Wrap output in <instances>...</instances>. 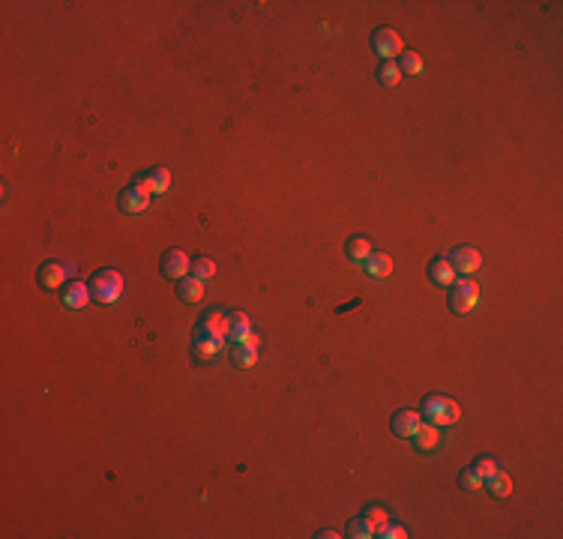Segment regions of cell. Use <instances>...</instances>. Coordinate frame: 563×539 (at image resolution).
I'll return each mask as SVG.
<instances>
[{
  "label": "cell",
  "mask_w": 563,
  "mask_h": 539,
  "mask_svg": "<svg viewBox=\"0 0 563 539\" xmlns=\"http://www.w3.org/2000/svg\"><path fill=\"white\" fill-rule=\"evenodd\" d=\"M123 294V276L117 270H99L93 279H90V297L102 306L117 303Z\"/></svg>",
  "instance_id": "1"
},
{
  "label": "cell",
  "mask_w": 563,
  "mask_h": 539,
  "mask_svg": "<svg viewBox=\"0 0 563 539\" xmlns=\"http://www.w3.org/2000/svg\"><path fill=\"white\" fill-rule=\"evenodd\" d=\"M422 413H426V422H432V426H452L461 417L459 404L446 399V395H428L422 402Z\"/></svg>",
  "instance_id": "2"
},
{
  "label": "cell",
  "mask_w": 563,
  "mask_h": 539,
  "mask_svg": "<svg viewBox=\"0 0 563 539\" xmlns=\"http://www.w3.org/2000/svg\"><path fill=\"white\" fill-rule=\"evenodd\" d=\"M150 189H147L144 180H135L129 189H123L120 192V210L123 213H129V216H138V213H144L147 207H150Z\"/></svg>",
  "instance_id": "3"
},
{
  "label": "cell",
  "mask_w": 563,
  "mask_h": 539,
  "mask_svg": "<svg viewBox=\"0 0 563 539\" xmlns=\"http://www.w3.org/2000/svg\"><path fill=\"white\" fill-rule=\"evenodd\" d=\"M476 300H479V288H476V282L465 279V282H455V285H452V294H450V309H452V312L465 314V312L474 309Z\"/></svg>",
  "instance_id": "4"
},
{
  "label": "cell",
  "mask_w": 563,
  "mask_h": 539,
  "mask_svg": "<svg viewBox=\"0 0 563 539\" xmlns=\"http://www.w3.org/2000/svg\"><path fill=\"white\" fill-rule=\"evenodd\" d=\"M195 339H216V342H225L228 339V318L222 312H207L195 327Z\"/></svg>",
  "instance_id": "5"
},
{
  "label": "cell",
  "mask_w": 563,
  "mask_h": 539,
  "mask_svg": "<svg viewBox=\"0 0 563 539\" xmlns=\"http://www.w3.org/2000/svg\"><path fill=\"white\" fill-rule=\"evenodd\" d=\"M371 48H375L378 57L390 60V57L402 54V36L393 27H380V30H375V36H371Z\"/></svg>",
  "instance_id": "6"
},
{
  "label": "cell",
  "mask_w": 563,
  "mask_h": 539,
  "mask_svg": "<svg viewBox=\"0 0 563 539\" xmlns=\"http://www.w3.org/2000/svg\"><path fill=\"white\" fill-rule=\"evenodd\" d=\"M72 264L69 261H48V264H43L39 267V285H45V288H60L66 279L72 276Z\"/></svg>",
  "instance_id": "7"
},
{
  "label": "cell",
  "mask_w": 563,
  "mask_h": 539,
  "mask_svg": "<svg viewBox=\"0 0 563 539\" xmlns=\"http://www.w3.org/2000/svg\"><path fill=\"white\" fill-rule=\"evenodd\" d=\"M228 336L234 339V345H258V336L252 333V323L243 312L228 314Z\"/></svg>",
  "instance_id": "8"
},
{
  "label": "cell",
  "mask_w": 563,
  "mask_h": 539,
  "mask_svg": "<svg viewBox=\"0 0 563 539\" xmlns=\"http://www.w3.org/2000/svg\"><path fill=\"white\" fill-rule=\"evenodd\" d=\"M450 264H452V270L455 273H476L479 270V264H483V258H479V252L474 246H455L452 249V255H450Z\"/></svg>",
  "instance_id": "9"
},
{
  "label": "cell",
  "mask_w": 563,
  "mask_h": 539,
  "mask_svg": "<svg viewBox=\"0 0 563 539\" xmlns=\"http://www.w3.org/2000/svg\"><path fill=\"white\" fill-rule=\"evenodd\" d=\"M162 273L168 279H186L189 273H192V261L186 258V252L171 249V252H165V258H162Z\"/></svg>",
  "instance_id": "10"
},
{
  "label": "cell",
  "mask_w": 563,
  "mask_h": 539,
  "mask_svg": "<svg viewBox=\"0 0 563 539\" xmlns=\"http://www.w3.org/2000/svg\"><path fill=\"white\" fill-rule=\"evenodd\" d=\"M420 426H422V420H420V413H413V411H399V413H393V422H390L393 435H399V437H413Z\"/></svg>",
  "instance_id": "11"
},
{
  "label": "cell",
  "mask_w": 563,
  "mask_h": 539,
  "mask_svg": "<svg viewBox=\"0 0 563 539\" xmlns=\"http://www.w3.org/2000/svg\"><path fill=\"white\" fill-rule=\"evenodd\" d=\"M363 270H366L371 279H387L393 273V258L384 252H371L369 258L363 261Z\"/></svg>",
  "instance_id": "12"
},
{
  "label": "cell",
  "mask_w": 563,
  "mask_h": 539,
  "mask_svg": "<svg viewBox=\"0 0 563 539\" xmlns=\"http://www.w3.org/2000/svg\"><path fill=\"white\" fill-rule=\"evenodd\" d=\"M87 300H93V297H90V285H84V282H72V285L66 288V294H63L66 309H84Z\"/></svg>",
  "instance_id": "13"
},
{
  "label": "cell",
  "mask_w": 563,
  "mask_h": 539,
  "mask_svg": "<svg viewBox=\"0 0 563 539\" xmlns=\"http://www.w3.org/2000/svg\"><path fill=\"white\" fill-rule=\"evenodd\" d=\"M411 441H413V446H417L420 452H432L435 446L441 444V435H437V426H432V422H428V426H420V428H417V435H413Z\"/></svg>",
  "instance_id": "14"
},
{
  "label": "cell",
  "mask_w": 563,
  "mask_h": 539,
  "mask_svg": "<svg viewBox=\"0 0 563 539\" xmlns=\"http://www.w3.org/2000/svg\"><path fill=\"white\" fill-rule=\"evenodd\" d=\"M428 276H432L435 285L450 288L452 282H455V270H452L450 258H435V261H432V270H428Z\"/></svg>",
  "instance_id": "15"
},
{
  "label": "cell",
  "mask_w": 563,
  "mask_h": 539,
  "mask_svg": "<svg viewBox=\"0 0 563 539\" xmlns=\"http://www.w3.org/2000/svg\"><path fill=\"white\" fill-rule=\"evenodd\" d=\"M141 180H144L153 195H162V192H168V186H171V171L168 168H153V171H147Z\"/></svg>",
  "instance_id": "16"
},
{
  "label": "cell",
  "mask_w": 563,
  "mask_h": 539,
  "mask_svg": "<svg viewBox=\"0 0 563 539\" xmlns=\"http://www.w3.org/2000/svg\"><path fill=\"white\" fill-rule=\"evenodd\" d=\"M177 294H180V300H183V303H198V300L204 297V282H201V279H195V276L180 279Z\"/></svg>",
  "instance_id": "17"
},
{
  "label": "cell",
  "mask_w": 563,
  "mask_h": 539,
  "mask_svg": "<svg viewBox=\"0 0 563 539\" xmlns=\"http://www.w3.org/2000/svg\"><path fill=\"white\" fill-rule=\"evenodd\" d=\"M345 255L351 258L354 264H363L371 255V243L366 237H351L347 240V246H345Z\"/></svg>",
  "instance_id": "18"
},
{
  "label": "cell",
  "mask_w": 563,
  "mask_h": 539,
  "mask_svg": "<svg viewBox=\"0 0 563 539\" xmlns=\"http://www.w3.org/2000/svg\"><path fill=\"white\" fill-rule=\"evenodd\" d=\"M485 485H488V492H492L494 497H509V492H512V479H509L507 474H503L501 468L485 479Z\"/></svg>",
  "instance_id": "19"
},
{
  "label": "cell",
  "mask_w": 563,
  "mask_h": 539,
  "mask_svg": "<svg viewBox=\"0 0 563 539\" xmlns=\"http://www.w3.org/2000/svg\"><path fill=\"white\" fill-rule=\"evenodd\" d=\"M222 345L225 342H216V339H195V360L207 363V360H213V356H219Z\"/></svg>",
  "instance_id": "20"
},
{
  "label": "cell",
  "mask_w": 563,
  "mask_h": 539,
  "mask_svg": "<svg viewBox=\"0 0 563 539\" xmlns=\"http://www.w3.org/2000/svg\"><path fill=\"white\" fill-rule=\"evenodd\" d=\"M234 360L237 366L252 369L255 360H258V345H234Z\"/></svg>",
  "instance_id": "21"
},
{
  "label": "cell",
  "mask_w": 563,
  "mask_h": 539,
  "mask_svg": "<svg viewBox=\"0 0 563 539\" xmlns=\"http://www.w3.org/2000/svg\"><path fill=\"white\" fill-rule=\"evenodd\" d=\"M459 485H461V488H468V492H476V488H483V485H485V479L479 477V470H476V468H465V470H461V477H459Z\"/></svg>",
  "instance_id": "22"
},
{
  "label": "cell",
  "mask_w": 563,
  "mask_h": 539,
  "mask_svg": "<svg viewBox=\"0 0 563 539\" xmlns=\"http://www.w3.org/2000/svg\"><path fill=\"white\" fill-rule=\"evenodd\" d=\"M192 276H195V279H201V282L213 279V276H216V264H213L210 258H198V261H192Z\"/></svg>",
  "instance_id": "23"
},
{
  "label": "cell",
  "mask_w": 563,
  "mask_h": 539,
  "mask_svg": "<svg viewBox=\"0 0 563 539\" xmlns=\"http://www.w3.org/2000/svg\"><path fill=\"white\" fill-rule=\"evenodd\" d=\"M347 536H354V539H369V536H375V527H371L366 518H354L351 525H347Z\"/></svg>",
  "instance_id": "24"
},
{
  "label": "cell",
  "mask_w": 563,
  "mask_h": 539,
  "mask_svg": "<svg viewBox=\"0 0 563 539\" xmlns=\"http://www.w3.org/2000/svg\"><path fill=\"white\" fill-rule=\"evenodd\" d=\"M399 78H402V69H399L395 63H387L384 69L378 72V81H380L384 87H395V84H399Z\"/></svg>",
  "instance_id": "25"
},
{
  "label": "cell",
  "mask_w": 563,
  "mask_h": 539,
  "mask_svg": "<svg viewBox=\"0 0 563 539\" xmlns=\"http://www.w3.org/2000/svg\"><path fill=\"white\" fill-rule=\"evenodd\" d=\"M399 69L408 72V76H420V72H422L420 54H402V66H399Z\"/></svg>",
  "instance_id": "26"
},
{
  "label": "cell",
  "mask_w": 563,
  "mask_h": 539,
  "mask_svg": "<svg viewBox=\"0 0 563 539\" xmlns=\"http://www.w3.org/2000/svg\"><path fill=\"white\" fill-rule=\"evenodd\" d=\"M363 518H366L369 525L375 527V534H378V527H384V525H387V512L380 509V507H369V509H366V516H363Z\"/></svg>",
  "instance_id": "27"
},
{
  "label": "cell",
  "mask_w": 563,
  "mask_h": 539,
  "mask_svg": "<svg viewBox=\"0 0 563 539\" xmlns=\"http://www.w3.org/2000/svg\"><path fill=\"white\" fill-rule=\"evenodd\" d=\"M375 536H380V539H404V536H408V530L395 527V525H384V527H378Z\"/></svg>",
  "instance_id": "28"
},
{
  "label": "cell",
  "mask_w": 563,
  "mask_h": 539,
  "mask_svg": "<svg viewBox=\"0 0 563 539\" xmlns=\"http://www.w3.org/2000/svg\"><path fill=\"white\" fill-rule=\"evenodd\" d=\"M474 468L479 470V477L488 479V477L494 474V470H498V461H494V459H488V455H483V459H479V461L474 464Z\"/></svg>",
  "instance_id": "29"
},
{
  "label": "cell",
  "mask_w": 563,
  "mask_h": 539,
  "mask_svg": "<svg viewBox=\"0 0 563 539\" xmlns=\"http://www.w3.org/2000/svg\"><path fill=\"white\" fill-rule=\"evenodd\" d=\"M321 539H336L338 534H336V530H321V534H318Z\"/></svg>",
  "instance_id": "30"
}]
</instances>
